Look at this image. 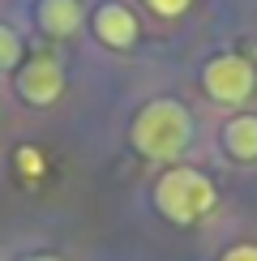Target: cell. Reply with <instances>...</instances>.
Wrapping results in <instances>:
<instances>
[{
  "mask_svg": "<svg viewBox=\"0 0 257 261\" xmlns=\"http://www.w3.org/2000/svg\"><path fill=\"white\" fill-rule=\"evenodd\" d=\"M94 35H99L107 47H116V51H124V47H133L137 43V17L128 13V5H103L99 13H94Z\"/></svg>",
  "mask_w": 257,
  "mask_h": 261,
  "instance_id": "5",
  "label": "cell"
},
{
  "mask_svg": "<svg viewBox=\"0 0 257 261\" xmlns=\"http://www.w3.org/2000/svg\"><path fill=\"white\" fill-rule=\"evenodd\" d=\"M17 94L26 99L30 107H52L64 94V69L56 56H30L26 64L17 69Z\"/></svg>",
  "mask_w": 257,
  "mask_h": 261,
  "instance_id": "4",
  "label": "cell"
},
{
  "mask_svg": "<svg viewBox=\"0 0 257 261\" xmlns=\"http://www.w3.org/2000/svg\"><path fill=\"white\" fill-rule=\"evenodd\" d=\"M219 261H257V244H232Z\"/></svg>",
  "mask_w": 257,
  "mask_h": 261,
  "instance_id": "10",
  "label": "cell"
},
{
  "mask_svg": "<svg viewBox=\"0 0 257 261\" xmlns=\"http://www.w3.org/2000/svg\"><path fill=\"white\" fill-rule=\"evenodd\" d=\"M26 261H60V257H52V253H35V257H26Z\"/></svg>",
  "mask_w": 257,
  "mask_h": 261,
  "instance_id": "11",
  "label": "cell"
},
{
  "mask_svg": "<svg viewBox=\"0 0 257 261\" xmlns=\"http://www.w3.org/2000/svg\"><path fill=\"white\" fill-rule=\"evenodd\" d=\"M21 64V39L9 26H0V69H17Z\"/></svg>",
  "mask_w": 257,
  "mask_h": 261,
  "instance_id": "8",
  "label": "cell"
},
{
  "mask_svg": "<svg viewBox=\"0 0 257 261\" xmlns=\"http://www.w3.org/2000/svg\"><path fill=\"white\" fill-rule=\"evenodd\" d=\"M146 5H150V13H159V17H180L193 0H146Z\"/></svg>",
  "mask_w": 257,
  "mask_h": 261,
  "instance_id": "9",
  "label": "cell"
},
{
  "mask_svg": "<svg viewBox=\"0 0 257 261\" xmlns=\"http://www.w3.org/2000/svg\"><path fill=\"white\" fill-rule=\"evenodd\" d=\"M214 201H219L214 184L201 176V171H193V167H171V171H163V180L155 184L159 214L171 219V223H180V227L206 219V214L214 210Z\"/></svg>",
  "mask_w": 257,
  "mask_h": 261,
  "instance_id": "2",
  "label": "cell"
},
{
  "mask_svg": "<svg viewBox=\"0 0 257 261\" xmlns=\"http://www.w3.org/2000/svg\"><path fill=\"white\" fill-rule=\"evenodd\" d=\"M201 86H206L210 99L236 107V103H244L253 94L257 73H253V64L244 60V56H214L206 69H201Z\"/></svg>",
  "mask_w": 257,
  "mask_h": 261,
  "instance_id": "3",
  "label": "cell"
},
{
  "mask_svg": "<svg viewBox=\"0 0 257 261\" xmlns=\"http://www.w3.org/2000/svg\"><path fill=\"white\" fill-rule=\"evenodd\" d=\"M133 146L137 154L155 159V163H171L176 154H185L189 137H193V116L185 103L176 99H150L133 120Z\"/></svg>",
  "mask_w": 257,
  "mask_h": 261,
  "instance_id": "1",
  "label": "cell"
},
{
  "mask_svg": "<svg viewBox=\"0 0 257 261\" xmlns=\"http://www.w3.org/2000/svg\"><path fill=\"white\" fill-rule=\"evenodd\" d=\"M82 21H86L82 0H39V26L47 30V35H56V39L78 35Z\"/></svg>",
  "mask_w": 257,
  "mask_h": 261,
  "instance_id": "6",
  "label": "cell"
},
{
  "mask_svg": "<svg viewBox=\"0 0 257 261\" xmlns=\"http://www.w3.org/2000/svg\"><path fill=\"white\" fill-rule=\"evenodd\" d=\"M223 146H227L232 159L253 163L257 159V116H232L227 128H223Z\"/></svg>",
  "mask_w": 257,
  "mask_h": 261,
  "instance_id": "7",
  "label": "cell"
}]
</instances>
